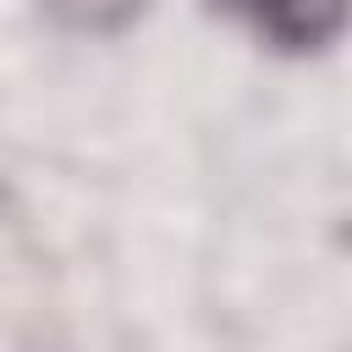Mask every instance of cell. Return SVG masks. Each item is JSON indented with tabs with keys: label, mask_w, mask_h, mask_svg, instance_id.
<instances>
[{
	"label": "cell",
	"mask_w": 352,
	"mask_h": 352,
	"mask_svg": "<svg viewBox=\"0 0 352 352\" xmlns=\"http://www.w3.org/2000/svg\"><path fill=\"white\" fill-rule=\"evenodd\" d=\"M242 22H253L280 50H319L341 33L352 0H226Z\"/></svg>",
	"instance_id": "1"
},
{
	"label": "cell",
	"mask_w": 352,
	"mask_h": 352,
	"mask_svg": "<svg viewBox=\"0 0 352 352\" xmlns=\"http://www.w3.org/2000/svg\"><path fill=\"white\" fill-rule=\"evenodd\" d=\"M66 28H77V33H116V28H126L148 0H44Z\"/></svg>",
	"instance_id": "2"
}]
</instances>
